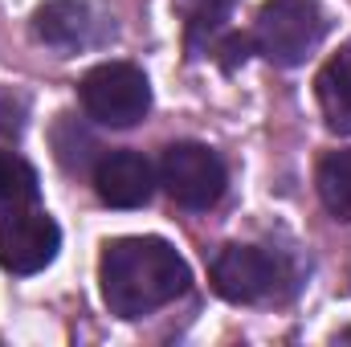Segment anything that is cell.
Segmentation results:
<instances>
[{
	"label": "cell",
	"instance_id": "obj_1",
	"mask_svg": "<svg viewBox=\"0 0 351 347\" xmlns=\"http://www.w3.org/2000/svg\"><path fill=\"white\" fill-rule=\"evenodd\" d=\"M188 261L164 237H119L98 258L102 302L119 319H143L188 290Z\"/></svg>",
	"mask_w": 351,
	"mask_h": 347
},
{
	"label": "cell",
	"instance_id": "obj_2",
	"mask_svg": "<svg viewBox=\"0 0 351 347\" xmlns=\"http://www.w3.org/2000/svg\"><path fill=\"white\" fill-rule=\"evenodd\" d=\"M327 37V16L315 0H265L254 21V45L274 66H302Z\"/></svg>",
	"mask_w": 351,
	"mask_h": 347
},
{
	"label": "cell",
	"instance_id": "obj_4",
	"mask_svg": "<svg viewBox=\"0 0 351 347\" xmlns=\"http://www.w3.org/2000/svg\"><path fill=\"white\" fill-rule=\"evenodd\" d=\"M160 184L184 208H213L225 196V164L204 143H172L160 160Z\"/></svg>",
	"mask_w": 351,
	"mask_h": 347
},
{
	"label": "cell",
	"instance_id": "obj_10",
	"mask_svg": "<svg viewBox=\"0 0 351 347\" xmlns=\"http://www.w3.org/2000/svg\"><path fill=\"white\" fill-rule=\"evenodd\" d=\"M319 196L331 217L351 221V147L323 156L319 164Z\"/></svg>",
	"mask_w": 351,
	"mask_h": 347
},
{
	"label": "cell",
	"instance_id": "obj_12",
	"mask_svg": "<svg viewBox=\"0 0 351 347\" xmlns=\"http://www.w3.org/2000/svg\"><path fill=\"white\" fill-rule=\"evenodd\" d=\"M172 4H176V12L184 16L192 41L196 37H213L229 21V12H233V0H172Z\"/></svg>",
	"mask_w": 351,
	"mask_h": 347
},
{
	"label": "cell",
	"instance_id": "obj_7",
	"mask_svg": "<svg viewBox=\"0 0 351 347\" xmlns=\"http://www.w3.org/2000/svg\"><path fill=\"white\" fill-rule=\"evenodd\" d=\"M94 188L110 208H139L156 192V172L139 152H110L94 164Z\"/></svg>",
	"mask_w": 351,
	"mask_h": 347
},
{
	"label": "cell",
	"instance_id": "obj_5",
	"mask_svg": "<svg viewBox=\"0 0 351 347\" xmlns=\"http://www.w3.org/2000/svg\"><path fill=\"white\" fill-rule=\"evenodd\" d=\"M208 274L217 294L229 302H269L286 286V265L258 246H225Z\"/></svg>",
	"mask_w": 351,
	"mask_h": 347
},
{
	"label": "cell",
	"instance_id": "obj_8",
	"mask_svg": "<svg viewBox=\"0 0 351 347\" xmlns=\"http://www.w3.org/2000/svg\"><path fill=\"white\" fill-rule=\"evenodd\" d=\"M94 16L86 0H41L33 12V37L53 49H78L90 41Z\"/></svg>",
	"mask_w": 351,
	"mask_h": 347
},
{
	"label": "cell",
	"instance_id": "obj_6",
	"mask_svg": "<svg viewBox=\"0 0 351 347\" xmlns=\"http://www.w3.org/2000/svg\"><path fill=\"white\" fill-rule=\"evenodd\" d=\"M62 246V229L53 225V217L37 213V208H4L0 213V265L8 274H37L58 258Z\"/></svg>",
	"mask_w": 351,
	"mask_h": 347
},
{
	"label": "cell",
	"instance_id": "obj_9",
	"mask_svg": "<svg viewBox=\"0 0 351 347\" xmlns=\"http://www.w3.org/2000/svg\"><path fill=\"white\" fill-rule=\"evenodd\" d=\"M315 94L323 106V119L331 131L351 135V45L339 49L315 78Z\"/></svg>",
	"mask_w": 351,
	"mask_h": 347
},
{
	"label": "cell",
	"instance_id": "obj_11",
	"mask_svg": "<svg viewBox=\"0 0 351 347\" xmlns=\"http://www.w3.org/2000/svg\"><path fill=\"white\" fill-rule=\"evenodd\" d=\"M29 200H37V172L16 152H0V208H16Z\"/></svg>",
	"mask_w": 351,
	"mask_h": 347
},
{
	"label": "cell",
	"instance_id": "obj_13",
	"mask_svg": "<svg viewBox=\"0 0 351 347\" xmlns=\"http://www.w3.org/2000/svg\"><path fill=\"white\" fill-rule=\"evenodd\" d=\"M53 147H58V160L70 168V172H82L90 168V160H94V139H90L86 131L70 119V115H62V123H58V135H53Z\"/></svg>",
	"mask_w": 351,
	"mask_h": 347
},
{
	"label": "cell",
	"instance_id": "obj_3",
	"mask_svg": "<svg viewBox=\"0 0 351 347\" xmlns=\"http://www.w3.org/2000/svg\"><path fill=\"white\" fill-rule=\"evenodd\" d=\"M82 106L94 123L102 127H135L147 110H152V86L143 78V70L127 66V62H102L82 78Z\"/></svg>",
	"mask_w": 351,
	"mask_h": 347
}]
</instances>
